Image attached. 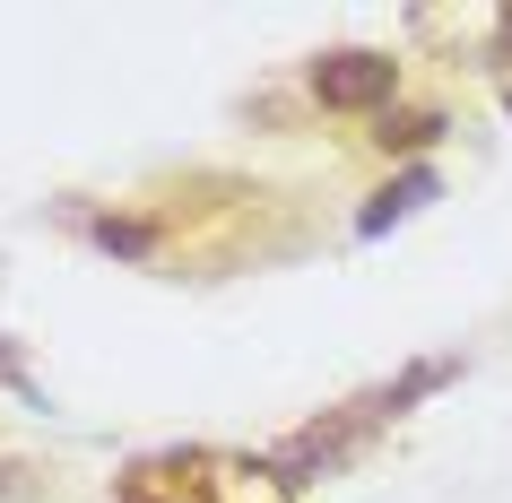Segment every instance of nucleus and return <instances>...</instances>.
I'll list each match as a JSON object with an SVG mask.
<instances>
[{
    "label": "nucleus",
    "mask_w": 512,
    "mask_h": 503,
    "mask_svg": "<svg viewBox=\"0 0 512 503\" xmlns=\"http://www.w3.org/2000/svg\"><path fill=\"white\" fill-rule=\"evenodd\" d=\"M374 425H382V399H348L339 417H313L304 434H287V443L270 451V477H278V486H313V477H330Z\"/></svg>",
    "instance_id": "obj_1"
},
{
    "label": "nucleus",
    "mask_w": 512,
    "mask_h": 503,
    "mask_svg": "<svg viewBox=\"0 0 512 503\" xmlns=\"http://www.w3.org/2000/svg\"><path fill=\"white\" fill-rule=\"evenodd\" d=\"M304 87H313L322 113H374V105L400 96V61L374 53V44H339V53H322L304 70Z\"/></svg>",
    "instance_id": "obj_2"
},
{
    "label": "nucleus",
    "mask_w": 512,
    "mask_h": 503,
    "mask_svg": "<svg viewBox=\"0 0 512 503\" xmlns=\"http://www.w3.org/2000/svg\"><path fill=\"white\" fill-rule=\"evenodd\" d=\"M434 191H443V174H434V165H408L400 183H391V191H382V200H374V209L356 217V235H391L400 217H417V209H426Z\"/></svg>",
    "instance_id": "obj_3"
},
{
    "label": "nucleus",
    "mask_w": 512,
    "mask_h": 503,
    "mask_svg": "<svg viewBox=\"0 0 512 503\" xmlns=\"http://www.w3.org/2000/svg\"><path fill=\"white\" fill-rule=\"evenodd\" d=\"M452 131V122H443V113L434 105H400V113H382V131H374V148L382 157H408V148H434V139Z\"/></svg>",
    "instance_id": "obj_4"
},
{
    "label": "nucleus",
    "mask_w": 512,
    "mask_h": 503,
    "mask_svg": "<svg viewBox=\"0 0 512 503\" xmlns=\"http://www.w3.org/2000/svg\"><path fill=\"white\" fill-rule=\"evenodd\" d=\"M96 243L122 252V261H148V252H157V226H148V217H96Z\"/></svg>",
    "instance_id": "obj_5"
},
{
    "label": "nucleus",
    "mask_w": 512,
    "mask_h": 503,
    "mask_svg": "<svg viewBox=\"0 0 512 503\" xmlns=\"http://www.w3.org/2000/svg\"><path fill=\"white\" fill-rule=\"evenodd\" d=\"M27 486H35V469H27V460H0V495H27Z\"/></svg>",
    "instance_id": "obj_6"
},
{
    "label": "nucleus",
    "mask_w": 512,
    "mask_h": 503,
    "mask_svg": "<svg viewBox=\"0 0 512 503\" xmlns=\"http://www.w3.org/2000/svg\"><path fill=\"white\" fill-rule=\"evenodd\" d=\"M113 503H165V495H148V486H139V477H131V486H122V495H113ZM174 503H200V495H174Z\"/></svg>",
    "instance_id": "obj_7"
},
{
    "label": "nucleus",
    "mask_w": 512,
    "mask_h": 503,
    "mask_svg": "<svg viewBox=\"0 0 512 503\" xmlns=\"http://www.w3.org/2000/svg\"><path fill=\"white\" fill-rule=\"evenodd\" d=\"M495 61H512V9H495Z\"/></svg>",
    "instance_id": "obj_8"
},
{
    "label": "nucleus",
    "mask_w": 512,
    "mask_h": 503,
    "mask_svg": "<svg viewBox=\"0 0 512 503\" xmlns=\"http://www.w3.org/2000/svg\"><path fill=\"white\" fill-rule=\"evenodd\" d=\"M0 382H27V373H18V347L0 339Z\"/></svg>",
    "instance_id": "obj_9"
}]
</instances>
